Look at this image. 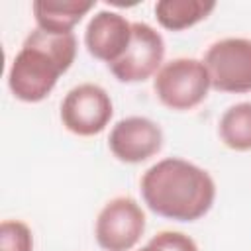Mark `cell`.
<instances>
[{
  "label": "cell",
  "mask_w": 251,
  "mask_h": 251,
  "mask_svg": "<svg viewBox=\"0 0 251 251\" xmlns=\"http://www.w3.org/2000/svg\"><path fill=\"white\" fill-rule=\"evenodd\" d=\"M141 194L147 208L157 216L175 222H194L212 208L216 184L204 169L171 157L145 171Z\"/></svg>",
  "instance_id": "obj_1"
},
{
  "label": "cell",
  "mask_w": 251,
  "mask_h": 251,
  "mask_svg": "<svg viewBox=\"0 0 251 251\" xmlns=\"http://www.w3.org/2000/svg\"><path fill=\"white\" fill-rule=\"evenodd\" d=\"M76 57L75 33H49L33 29L8 73V86L22 102H41L67 73Z\"/></svg>",
  "instance_id": "obj_2"
},
{
  "label": "cell",
  "mask_w": 251,
  "mask_h": 251,
  "mask_svg": "<svg viewBox=\"0 0 251 251\" xmlns=\"http://www.w3.org/2000/svg\"><path fill=\"white\" fill-rule=\"evenodd\" d=\"M153 88L167 108L182 112L198 106L206 98L210 76L202 61L178 57L159 69Z\"/></svg>",
  "instance_id": "obj_3"
},
{
  "label": "cell",
  "mask_w": 251,
  "mask_h": 251,
  "mask_svg": "<svg viewBox=\"0 0 251 251\" xmlns=\"http://www.w3.org/2000/svg\"><path fill=\"white\" fill-rule=\"evenodd\" d=\"M202 63L212 88L231 94L251 92V39H220L208 47Z\"/></svg>",
  "instance_id": "obj_4"
},
{
  "label": "cell",
  "mask_w": 251,
  "mask_h": 251,
  "mask_svg": "<svg viewBox=\"0 0 251 251\" xmlns=\"http://www.w3.org/2000/svg\"><path fill=\"white\" fill-rule=\"evenodd\" d=\"M114 106L108 92L92 82L71 88L61 104V122L75 135H96L112 120Z\"/></svg>",
  "instance_id": "obj_5"
},
{
  "label": "cell",
  "mask_w": 251,
  "mask_h": 251,
  "mask_svg": "<svg viewBox=\"0 0 251 251\" xmlns=\"http://www.w3.org/2000/svg\"><path fill=\"white\" fill-rule=\"evenodd\" d=\"M145 229V214L129 196L110 200L96 220V241L104 251H129Z\"/></svg>",
  "instance_id": "obj_6"
},
{
  "label": "cell",
  "mask_w": 251,
  "mask_h": 251,
  "mask_svg": "<svg viewBox=\"0 0 251 251\" xmlns=\"http://www.w3.org/2000/svg\"><path fill=\"white\" fill-rule=\"evenodd\" d=\"M165 57V41L159 31L143 22L131 24V41L126 53L110 67L120 82H141L159 73Z\"/></svg>",
  "instance_id": "obj_7"
},
{
  "label": "cell",
  "mask_w": 251,
  "mask_h": 251,
  "mask_svg": "<svg viewBox=\"0 0 251 251\" xmlns=\"http://www.w3.org/2000/svg\"><path fill=\"white\" fill-rule=\"evenodd\" d=\"M163 145L161 127L141 116L120 120L108 137V147L124 163H141L159 153Z\"/></svg>",
  "instance_id": "obj_8"
},
{
  "label": "cell",
  "mask_w": 251,
  "mask_h": 251,
  "mask_svg": "<svg viewBox=\"0 0 251 251\" xmlns=\"http://www.w3.org/2000/svg\"><path fill=\"white\" fill-rule=\"evenodd\" d=\"M131 41V24L118 12L102 10L86 25L84 45L94 59L116 63Z\"/></svg>",
  "instance_id": "obj_9"
},
{
  "label": "cell",
  "mask_w": 251,
  "mask_h": 251,
  "mask_svg": "<svg viewBox=\"0 0 251 251\" xmlns=\"http://www.w3.org/2000/svg\"><path fill=\"white\" fill-rule=\"evenodd\" d=\"M94 8V2L80 0H35L31 4L37 27L49 33H73V27Z\"/></svg>",
  "instance_id": "obj_10"
},
{
  "label": "cell",
  "mask_w": 251,
  "mask_h": 251,
  "mask_svg": "<svg viewBox=\"0 0 251 251\" xmlns=\"http://www.w3.org/2000/svg\"><path fill=\"white\" fill-rule=\"evenodd\" d=\"M216 8V2H202V0H161L155 4L157 22L171 31H182L192 27L194 24L202 22L210 16Z\"/></svg>",
  "instance_id": "obj_11"
},
{
  "label": "cell",
  "mask_w": 251,
  "mask_h": 251,
  "mask_svg": "<svg viewBox=\"0 0 251 251\" xmlns=\"http://www.w3.org/2000/svg\"><path fill=\"white\" fill-rule=\"evenodd\" d=\"M220 137L229 149H251V102H239L224 112L220 120Z\"/></svg>",
  "instance_id": "obj_12"
},
{
  "label": "cell",
  "mask_w": 251,
  "mask_h": 251,
  "mask_svg": "<svg viewBox=\"0 0 251 251\" xmlns=\"http://www.w3.org/2000/svg\"><path fill=\"white\" fill-rule=\"evenodd\" d=\"M0 251H33L29 227L18 220H4L0 226Z\"/></svg>",
  "instance_id": "obj_13"
},
{
  "label": "cell",
  "mask_w": 251,
  "mask_h": 251,
  "mask_svg": "<svg viewBox=\"0 0 251 251\" xmlns=\"http://www.w3.org/2000/svg\"><path fill=\"white\" fill-rule=\"evenodd\" d=\"M139 251H165V249H163V247H159L157 243H153V241L149 239V243H147L145 247H141Z\"/></svg>",
  "instance_id": "obj_14"
}]
</instances>
